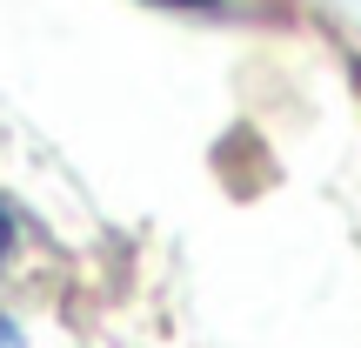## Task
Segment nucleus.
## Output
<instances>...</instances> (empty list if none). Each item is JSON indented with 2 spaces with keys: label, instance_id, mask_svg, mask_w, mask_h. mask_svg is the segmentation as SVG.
Here are the masks:
<instances>
[{
  "label": "nucleus",
  "instance_id": "f03ea898",
  "mask_svg": "<svg viewBox=\"0 0 361 348\" xmlns=\"http://www.w3.org/2000/svg\"><path fill=\"white\" fill-rule=\"evenodd\" d=\"M188 7H207V0H188Z\"/></svg>",
  "mask_w": 361,
  "mask_h": 348
},
{
  "label": "nucleus",
  "instance_id": "f257e3e1",
  "mask_svg": "<svg viewBox=\"0 0 361 348\" xmlns=\"http://www.w3.org/2000/svg\"><path fill=\"white\" fill-rule=\"evenodd\" d=\"M13 248V221H7V208H0V255Z\"/></svg>",
  "mask_w": 361,
  "mask_h": 348
}]
</instances>
